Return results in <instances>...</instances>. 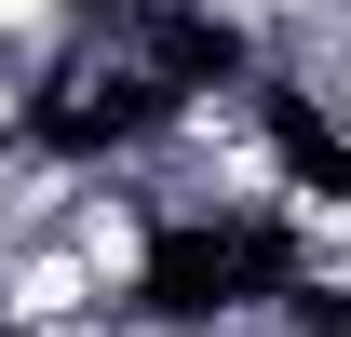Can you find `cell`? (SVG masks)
<instances>
[{"label":"cell","instance_id":"1","mask_svg":"<svg viewBox=\"0 0 351 337\" xmlns=\"http://www.w3.org/2000/svg\"><path fill=\"white\" fill-rule=\"evenodd\" d=\"M82 14H162V0H82Z\"/></svg>","mask_w":351,"mask_h":337}]
</instances>
